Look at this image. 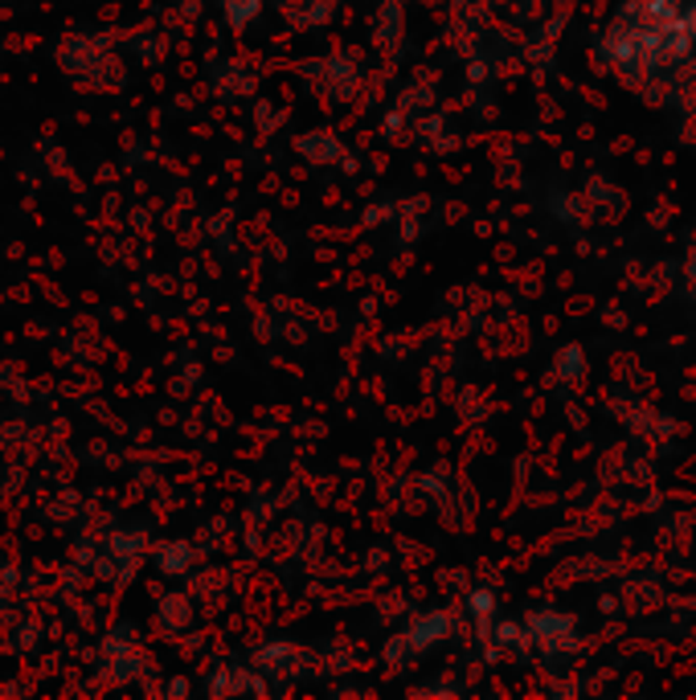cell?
<instances>
[{"instance_id":"cell-1","label":"cell","mask_w":696,"mask_h":700,"mask_svg":"<svg viewBox=\"0 0 696 700\" xmlns=\"http://www.w3.org/2000/svg\"><path fill=\"white\" fill-rule=\"evenodd\" d=\"M529 639L549 647V651L573 647V623L566 615H553V611H537V615L529 618Z\"/></svg>"},{"instance_id":"cell-2","label":"cell","mask_w":696,"mask_h":700,"mask_svg":"<svg viewBox=\"0 0 696 700\" xmlns=\"http://www.w3.org/2000/svg\"><path fill=\"white\" fill-rule=\"evenodd\" d=\"M443 635H446V615H431V618H422V623H414V627L405 630V647H410V651H422V647L439 644Z\"/></svg>"},{"instance_id":"cell-3","label":"cell","mask_w":696,"mask_h":700,"mask_svg":"<svg viewBox=\"0 0 696 700\" xmlns=\"http://www.w3.org/2000/svg\"><path fill=\"white\" fill-rule=\"evenodd\" d=\"M222 9H225V21L230 25H251L254 17L263 13V0H222Z\"/></svg>"},{"instance_id":"cell-4","label":"cell","mask_w":696,"mask_h":700,"mask_svg":"<svg viewBox=\"0 0 696 700\" xmlns=\"http://www.w3.org/2000/svg\"><path fill=\"white\" fill-rule=\"evenodd\" d=\"M160 565H165V574H184V565H189V549L184 545H172L160 553Z\"/></svg>"},{"instance_id":"cell-5","label":"cell","mask_w":696,"mask_h":700,"mask_svg":"<svg viewBox=\"0 0 696 700\" xmlns=\"http://www.w3.org/2000/svg\"><path fill=\"white\" fill-rule=\"evenodd\" d=\"M557 364H566V373H561V378H578V373H582V364H586V357H582V349H566L561 357H557Z\"/></svg>"},{"instance_id":"cell-6","label":"cell","mask_w":696,"mask_h":700,"mask_svg":"<svg viewBox=\"0 0 696 700\" xmlns=\"http://www.w3.org/2000/svg\"><path fill=\"white\" fill-rule=\"evenodd\" d=\"M467 606H472V615H479V618L492 615V611H496V603H492V594H487V590H475V594H472V603H467Z\"/></svg>"},{"instance_id":"cell-7","label":"cell","mask_w":696,"mask_h":700,"mask_svg":"<svg viewBox=\"0 0 696 700\" xmlns=\"http://www.w3.org/2000/svg\"><path fill=\"white\" fill-rule=\"evenodd\" d=\"M681 21H684V33H688V38H693V45H696V0L681 9Z\"/></svg>"}]
</instances>
